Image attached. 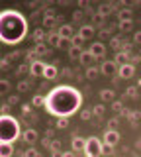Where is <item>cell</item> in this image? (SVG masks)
<instances>
[{"mask_svg": "<svg viewBox=\"0 0 141 157\" xmlns=\"http://www.w3.org/2000/svg\"><path fill=\"white\" fill-rule=\"evenodd\" d=\"M82 94L71 85H59L45 94V110L55 118H71L80 110Z\"/></svg>", "mask_w": 141, "mask_h": 157, "instance_id": "1", "label": "cell"}, {"mask_svg": "<svg viewBox=\"0 0 141 157\" xmlns=\"http://www.w3.org/2000/svg\"><path fill=\"white\" fill-rule=\"evenodd\" d=\"M28 36V20L18 10L0 12V41L8 45H18Z\"/></svg>", "mask_w": 141, "mask_h": 157, "instance_id": "2", "label": "cell"}, {"mask_svg": "<svg viewBox=\"0 0 141 157\" xmlns=\"http://www.w3.org/2000/svg\"><path fill=\"white\" fill-rule=\"evenodd\" d=\"M20 136V122L10 114H0V144H14Z\"/></svg>", "mask_w": 141, "mask_h": 157, "instance_id": "3", "label": "cell"}, {"mask_svg": "<svg viewBox=\"0 0 141 157\" xmlns=\"http://www.w3.org/2000/svg\"><path fill=\"white\" fill-rule=\"evenodd\" d=\"M102 144L104 141L102 140H98L96 136H90L88 140H86V145H84V153L86 157H100L102 155Z\"/></svg>", "mask_w": 141, "mask_h": 157, "instance_id": "4", "label": "cell"}, {"mask_svg": "<svg viewBox=\"0 0 141 157\" xmlns=\"http://www.w3.org/2000/svg\"><path fill=\"white\" fill-rule=\"evenodd\" d=\"M118 71H120V67L116 65V61H104L100 67V73L106 77H118Z\"/></svg>", "mask_w": 141, "mask_h": 157, "instance_id": "5", "label": "cell"}, {"mask_svg": "<svg viewBox=\"0 0 141 157\" xmlns=\"http://www.w3.org/2000/svg\"><path fill=\"white\" fill-rule=\"evenodd\" d=\"M45 67H47V63H43V61H39V59H35V61L30 65V73H32L33 77H43Z\"/></svg>", "mask_w": 141, "mask_h": 157, "instance_id": "6", "label": "cell"}, {"mask_svg": "<svg viewBox=\"0 0 141 157\" xmlns=\"http://www.w3.org/2000/svg\"><path fill=\"white\" fill-rule=\"evenodd\" d=\"M88 51L92 53V57H94V59H102V57H104V53H106V45H104V43H100V41H96V43H92V45H90Z\"/></svg>", "mask_w": 141, "mask_h": 157, "instance_id": "7", "label": "cell"}, {"mask_svg": "<svg viewBox=\"0 0 141 157\" xmlns=\"http://www.w3.org/2000/svg\"><path fill=\"white\" fill-rule=\"evenodd\" d=\"M135 75V67L131 65V63H128V65H121L120 71H118V77L120 78H131Z\"/></svg>", "mask_w": 141, "mask_h": 157, "instance_id": "8", "label": "cell"}, {"mask_svg": "<svg viewBox=\"0 0 141 157\" xmlns=\"http://www.w3.org/2000/svg\"><path fill=\"white\" fill-rule=\"evenodd\" d=\"M118 141H120V134H118L116 130H108V132L104 134V144H108V145L114 147Z\"/></svg>", "mask_w": 141, "mask_h": 157, "instance_id": "9", "label": "cell"}, {"mask_svg": "<svg viewBox=\"0 0 141 157\" xmlns=\"http://www.w3.org/2000/svg\"><path fill=\"white\" fill-rule=\"evenodd\" d=\"M57 75H59V69H57L55 65H51V63H47L45 73H43V78H45V81H53Z\"/></svg>", "mask_w": 141, "mask_h": 157, "instance_id": "10", "label": "cell"}, {"mask_svg": "<svg viewBox=\"0 0 141 157\" xmlns=\"http://www.w3.org/2000/svg\"><path fill=\"white\" fill-rule=\"evenodd\" d=\"M71 145H72V151H84V145H86V140L80 136H75L71 140Z\"/></svg>", "mask_w": 141, "mask_h": 157, "instance_id": "11", "label": "cell"}, {"mask_svg": "<svg viewBox=\"0 0 141 157\" xmlns=\"http://www.w3.org/2000/svg\"><path fill=\"white\" fill-rule=\"evenodd\" d=\"M75 29H72V26H69V24H63V26L59 28V36L63 37V39H72L75 37Z\"/></svg>", "mask_w": 141, "mask_h": 157, "instance_id": "12", "label": "cell"}, {"mask_svg": "<svg viewBox=\"0 0 141 157\" xmlns=\"http://www.w3.org/2000/svg\"><path fill=\"white\" fill-rule=\"evenodd\" d=\"M94 33H96V32H94V26H82V28H80V32H79V36L86 41V39H90L92 36H94Z\"/></svg>", "mask_w": 141, "mask_h": 157, "instance_id": "13", "label": "cell"}, {"mask_svg": "<svg viewBox=\"0 0 141 157\" xmlns=\"http://www.w3.org/2000/svg\"><path fill=\"white\" fill-rule=\"evenodd\" d=\"M14 155V144H0V157H12Z\"/></svg>", "mask_w": 141, "mask_h": 157, "instance_id": "14", "label": "cell"}, {"mask_svg": "<svg viewBox=\"0 0 141 157\" xmlns=\"http://www.w3.org/2000/svg\"><path fill=\"white\" fill-rule=\"evenodd\" d=\"M22 137H24V141H28V144H35L39 136H37L35 130H26V132L22 134Z\"/></svg>", "mask_w": 141, "mask_h": 157, "instance_id": "15", "label": "cell"}, {"mask_svg": "<svg viewBox=\"0 0 141 157\" xmlns=\"http://www.w3.org/2000/svg\"><path fill=\"white\" fill-rule=\"evenodd\" d=\"M47 41H49V45H53V47H59V43H61L59 32H51L49 36H47Z\"/></svg>", "mask_w": 141, "mask_h": 157, "instance_id": "16", "label": "cell"}, {"mask_svg": "<svg viewBox=\"0 0 141 157\" xmlns=\"http://www.w3.org/2000/svg\"><path fill=\"white\" fill-rule=\"evenodd\" d=\"M100 98H102V102H114V90H110V88L100 90Z\"/></svg>", "mask_w": 141, "mask_h": 157, "instance_id": "17", "label": "cell"}, {"mask_svg": "<svg viewBox=\"0 0 141 157\" xmlns=\"http://www.w3.org/2000/svg\"><path fill=\"white\" fill-rule=\"evenodd\" d=\"M55 20H57V16H53L51 12H47L45 18H43V28H53L55 26Z\"/></svg>", "mask_w": 141, "mask_h": 157, "instance_id": "18", "label": "cell"}, {"mask_svg": "<svg viewBox=\"0 0 141 157\" xmlns=\"http://www.w3.org/2000/svg\"><path fill=\"white\" fill-rule=\"evenodd\" d=\"M116 65L120 63V67L121 65H128V61H129V57H128V53H124V51H120V53H116Z\"/></svg>", "mask_w": 141, "mask_h": 157, "instance_id": "19", "label": "cell"}, {"mask_svg": "<svg viewBox=\"0 0 141 157\" xmlns=\"http://www.w3.org/2000/svg\"><path fill=\"white\" fill-rule=\"evenodd\" d=\"M133 20V14H131V10H128V8H124L120 12V22H131Z\"/></svg>", "mask_w": 141, "mask_h": 157, "instance_id": "20", "label": "cell"}, {"mask_svg": "<svg viewBox=\"0 0 141 157\" xmlns=\"http://www.w3.org/2000/svg\"><path fill=\"white\" fill-rule=\"evenodd\" d=\"M79 61L82 63V65H90V63L94 61V57H92V53H90V51H82V55H80Z\"/></svg>", "mask_w": 141, "mask_h": 157, "instance_id": "21", "label": "cell"}, {"mask_svg": "<svg viewBox=\"0 0 141 157\" xmlns=\"http://www.w3.org/2000/svg\"><path fill=\"white\" fill-rule=\"evenodd\" d=\"M71 43H72V47H76V49H82V45H84V39H82L79 33H75V37L71 39Z\"/></svg>", "mask_w": 141, "mask_h": 157, "instance_id": "22", "label": "cell"}, {"mask_svg": "<svg viewBox=\"0 0 141 157\" xmlns=\"http://www.w3.org/2000/svg\"><path fill=\"white\" fill-rule=\"evenodd\" d=\"M67 126H69V118H57V122H55L57 130H65Z\"/></svg>", "mask_w": 141, "mask_h": 157, "instance_id": "23", "label": "cell"}, {"mask_svg": "<svg viewBox=\"0 0 141 157\" xmlns=\"http://www.w3.org/2000/svg\"><path fill=\"white\" fill-rule=\"evenodd\" d=\"M8 90H10V82L6 78H0V94H8Z\"/></svg>", "mask_w": 141, "mask_h": 157, "instance_id": "24", "label": "cell"}, {"mask_svg": "<svg viewBox=\"0 0 141 157\" xmlns=\"http://www.w3.org/2000/svg\"><path fill=\"white\" fill-rule=\"evenodd\" d=\"M98 73H100V69H96V67H88V69H86V78H90V81H92V78L98 77Z\"/></svg>", "mask_w": 141, "mask_h": 157, "instance_id": "25", "label": "cell"}, {"mask_svg": "<svg viewBox=\"0 0 141 157\" xmlns=\"http://www.w3.org/2000/svg\"><path fill=\"white\" fill-rule=\"evenodd\" d=\"M32 104H33V106H37V108H39V106L45 108V96H33Z\"/></svg>", "mask_w": 141, "mask_h": 157, "instance_id": "26", "label": "cell"}, {"mask_svg": "<svg viewBox=\"0 0 141 157\" xmlns=\"http://www.w3.org/2000/svg\"><path fill=\"white\" fill-rule=\"evenodd\" d=\"M69 55H71V59H80V55H82V49L71 47V49H69Z\"/></svg>", "mask_w": 141, "mask_h": 157, "instance_id": "27", "label": "cell"}, {"mask_svg": "<svg viewBox=\"0 0 141 157\" xmlns=\"http://www.w3.org/2000/svg\"><path fill=\"white\" fill-rule=\"evenodd\" d=\"M102 114H104V104H96L94 108H92V116H102Z\"/></svg>", "mask_w": 141, "mask_h": 157, "instance_id": "28", "label": "cell"}, {"mask_svg": "<svg viewBox=\"0 0 141 157\" xmlns=\"http://www.w3.org/2000/svg\"><path fill=\"white\" fill-rule=\"evenodd\" d=\"M33 39H35L37 43H41L43 39H45V33H43V29H35V33H33Z\"/></svg>", "mask_w": 141, "mask_h": 157, "instance_id": "29", "label": "cell"}, {"mask_svg": "<svg viewBox=\"0 0 141 157\" xmlns=\"http://www.w3.org/2000/svg\"><path fill=\"white\" fill-rule=\"evenodd\" d=\"M114 153V147L108 144H102V155H112Z\"/></svg>", "mask_w": 141, "mask_h": 157, "instance_id": "30", "label": "cell"}, {"mask_svg": "<svg viewBox=\"0 0 141 157\" xmlns=\"http://www.w3.org/2000/svg\"><path fill=\"white\" fill-rule=\"evenodd\" d=\"M49 147H51L53 155H57V153H59V151H61V141H57V140H55V141H53V144H51Z\"/></svg>", "mask_w": 141, "mask_h": 157, "instance_id": "31", "label": "cell"}, {"mask_svg": "<svg viewBox=\"0 0 141 157\" xmlns=\"http://www.w3.org/2000/svg\"><path fill=\"white\" fill-rule=\"evenodd\" d=\"M22 157H39V153H37V151H35V149L32 147V149L24 151V153H22Z\"/></svg>", "mask_w": 141, "mask_h": 157, "instance_id": "32", "label": "cell"}, {"mask_svg": "<svg viewBox=\"0 0 141 157\" xmlns=\"http://www.w3.org/2000/svg\"><path fill=\"white\" fill-rule=\"evenodd\" d=\"M72 20H75V22H80L82 20V10H75V12H72Z\"/></svg>", "mask_w": 141, "mask_h": 157, "instance_id": "33", "label": "cell"}, {"mask_svg": "<svg viewBox=\"0 0 141 157\" xmlns=\"http://www.w3.org/2000/svg\"><path fill=\"white\" fill-rule=\"evenodd\" d=\"M80 118H82V120H90V118H92V112L90 110H82L80 112Z\"/></svg>", "mask_w": 141, "mask_h": 157, "instance_id": "34", "label": "cell"}, {"mask_svg": "<svg viewBox=\"0 0 141 157\" xmlns=\"http://www.w3.org/2000/svg\"><path fill=\"white\" fill-rule=\"evenodd\" d=\"M108 12H110V6H100V14H98V16H102V18H104Z\"/></svg>", "mask_w": 141, "mask_h": 157, "instance_id": "35", "label": "cell"}, {"mask_svg": "<svg viewBox=\"0 0 141 157\" xmlns=\"http://www.w3.org/2000/svg\"><path fill=\"white\" fill-rule=\"evenodd\" d=\"M112 108H114L116 112H121V102H112Z\"/></svg>", "mask_w": 141, "mask_h": 157, "instance_id": "36", "label": "cell"}, {"mask_svg": "<svg viewBox=\"0 0 141 157\" xmlns=\"http://www.w3.org/2000/svg\"><path fill=\"white\" fill-rule=\"evenodd\" d=\"M120 28L121 29H129L131 28V22H120Z\"/></svg>", "mask_w": 141, "mask_h": 157, "instance_id": "37", "label": "cell"}, {"mask_svg": "<svg viewBox=\"0 0 141 157\" xmlns=\"http://www.w3.org/2000/svg\"><path fill=\"white\" fill-rule=\"evenodd\" d=\"M30 110H32L30 104H22V112H24V114H30Z\"/></svg>", "mask_w": 141, "mask_h": 157, "instance_id": "38", "label": "cell"}, {"mask_svg": "<svg viewBox=\"0 0 141 157\" xmlns=\"http://www.w3.org/2000/svg\"><path fill=\"white\" fill-rule=\"evenodd\" d=\"M35 51H37V53H45L47 49H45V45H43V43H39V45L35 47Z\"/></svg>", "mask_w": 141, "mask_h": 157, "instance_id": "39", "label": "cell"}, {"mask_svg": "<svg viewBox=\"0 0 141 157\" xmlns=\"http://www.w3.org/2000/svg\"><path fill=\"white\" fill-rule=\"evenodd\" d=\"M18 88H20V90H28V88H30V85H28V82H20V85H18Z\"/></svg>", "mask_w": 141, "mask_h": 157, "instance_id": "40", "label": "cell"}, {"mask_svg": "<svg viewBox=\"0 0 141 157\" xmlns=\"http://www.w3.org/2000/svg\"><path fill=\"white\" fill-rule=\"evenodd\" d=\"M133 41H135V43H141V32H137V33L133 36Z\"/></svg>", "mask_w": 141, "mask_h": 157, "instance_id": "41", "label": "cell"}, {"mask_svg": "<svg viewBox=\"0 0 141 157\" xmlns=\"http://www.w3.org/2000/svg\"><path fill=\"white\" fill-rule=\"evenodd\" d=\"M61 157H75L72 151H65V153H61Z\"/></svg>", "mask_w": 141, "mask_h": 157, "instance_id": "42", "label": "cell"}, {"mask_svg": "<svg viewBox=\"0 0 141 157\" xmlns=\"http://www.w3.org/2000/svg\"><path fill=\"white\" fill-rule=\"evenodd\" d=\"M116 124H118V120H116V118H114V120H110V130H114Z\"/></svg>", "mask_w": 141, "mask_h": 157, "instance_id": "43", "label": "cell"}, {"mask_svg": "<svg viewBox=\"0 0 141 157\" xmlns=\"http://www.w3.org/2000/svg\"><path fill=\"white\" fill-rule=\"evenodd\" d=\"M26 71H28V67H26V65H22L20 69H18V73H20V75H22V73H26Z\"/></svg>", "mask_w": 141, "mask_h": 157, "instance_id": "44", "label": "cell"}, {"mask_svg": "<svg viewBox=\"0 0 141 157\" xmlns=\"http://www.w3.org/2000/svg\"><path fill=\"white\" fill-rule=\"evenodd\" d=\"M2 67L6 69V67H10V63H8V59H2Z\"/></svg>", "mask_w": 141, "mask_h": 157, "instance_id": "45", "label": "cell"}]
</instances>
